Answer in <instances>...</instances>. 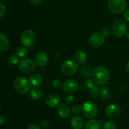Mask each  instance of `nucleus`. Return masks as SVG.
I'll return each mask as SVG.
<instances>
[{
    "label": "nucleus",
    "mask_w": 129,
    "mask_h": 129,
    "mask_svg": "<svg viewBox=\"0 0 129 129\" xmlns=\"http://www.w3.org/2000/svg\"><path fill=\"white\" fill-rule=\"evenodd\" d=\"M92 77L94 82L98 85H104L108 82L110 73L108 70L104 67H98L93 70Z\"/></svg>",
    "instance_id": "obj_1"
},
{
    "label": "nucleus",
    "mask_w": 129,
    "mask_h": 129,
    "mask_svg": "<svg viewBox=\"0 0 129 129\" xmlns=\"http://www.w3.org/2000/svg\"><path fill=\"white\" fill-rule=\"evenodd\" d=\"M14 88L18 93L20 94H27L30 91L31 84L26 78L22 77H18L15 80L13 83Z\"/></svg>",
    "instance_id": "obj_2"
},
{
    "label": "nucleus",
    "mask_w": 129,
    "mask_h": 129,
    "mask_svg": "<svg viewBox=\"0 0 129 129\" xmlns=\"http://www.w3.org/2000/svg\"><path fill=\"white\" fill-rule=\"evenodd\" d=\"M127 29V25L125 22L120 19L115 20L111 27V30L113 34L118 37H122L125 35Z\"/></svg>",
    "instance_id": "obj_3"
},
{
    "label": "nucleus",
    "mask_w": 129,
    "mask_h": 129,
    "mask_svg": "<svg viewBox=\"0 0 129 129\" xmlns=\"http://www.w3.org/2000/svg\"><path fill=\"white\" fill-rule=\"evenodd\" d=\"M108 6L112 13L120 14L125 11L127 2L125 0H108Z\"/></svg>",
    "instance_id": "obj_4"
},
{
    "label": "nucleus",
    "mask_w": 129,
    "mask_h": 129,
    "mask_svg": "<svg viewBox=\"0 0 129 129\" xmlns=\"http://www.w3.org/2000/svg\"><path fill=\"white\" fill-rule=\"evenodd\" d=\"M82 111L84 116L88 118H93L98 112L96 105L91 101H87L84 102L82 106Z\"/></svg>",
    "instance_id": "obj_5"
},
{
    "label": "nucleus",
    "mask_w": 129,
    "mask_h": 129,
    "mask_svg": "<svg viewBox=\"0 0 129 129\" xmlns=\"http://www.w3.org/2000/svg\"><path fill=\"white\" fill-rule=\"evenodd\" d=\"M78 68V64L73 60H66L61 66V72L64 75L72 76L76 72Z\"/></svg>",
    "instance_id": "obj_6"
},
{
    "label": "nucleus",
    "mask_w": 129,
    "mask_h": 129,
    "mask_svg": "<svg viewBox=\"0 0 129 129\" xmlns=\"http://www.w3.org/2000/svg\"><path fill=\"white\" fill-rule=\"evenodd\" d=\"M36 39V34L31 30H25L20 36V42L24 46L28 47L32 45Z\"/></svg>",
    "instance_id": "obj_7"
},
{
    "label": "nucleus",
    "mask_w": 129,
    "mask_h": 129,
    "mask_svg": "<svg viewBox=\"0 0 129 129\" xmlns=\"http://www.w3.org/2000/svg\"><path fill=\"white\" fill-rule=\"evenodd\" d=\"M19 68L24 73H31L35 70V63L31 59H23L19 62Z\"/></svg>",
    "instance_id": "obj_8"
},
{
    "label": "nucleus",
    "mask_w": 129,
    "mask_h": 129,
    "mask_svg": "<svg viewBox=\"0 0 129 129\" xmlns=\"http://www.w3.org/2000/svg\"><path fill=\"white\" fill-rule=\"evenodd\" d=\"M105 40V36L102 32H94L89 37V43L94 48L102 46Z\"/></svg>",
    "instance_id": "obj_9"
},
{
    "label": "nucleus",
    "mask_w": 129,
    "mask_h": 129,
    "mask_svg": "<svg viewBox=\"0 0 129 129\" xmlns=\"http://www.w3.org/2000/svg\"><path fill=\"white\" fill-rule=\"evenodd\" d=\"M121 113V108L118 104H110L105 108V114L108 118H115L118 117Z\"/></svg>",
    "instance_id": "obj_10"
},
{
    "label": "nucleus",
    "mask_w": 129,
    "mask_h": 129,
    "mask_svg": "<svg viewBox=\"0 0 129 129\" xmlns=\"http://www.w3.org/2000/svg\"><path fill=\"white\" fill-rule=\"evenodd\" d=\"M62 88L63 90L67 93L73 94L78 91L79 88V84L75 80H68L63 83Z\"/></svg>",
    "instance_id": "obj_11"
},
{
    "label": "nucleus",
    "mask_w": 129,
    "mask_h": 129,
    "mask_svg": "<svg viewBox=\"0 0 129 129\" xmlns=\"http://www.w3.org/2000/svg\"><path fill=\"white\" fill-rule=\"evenodd\" d=\"M60 97L55 94H52L47 96L45 98V104L49 108H55L59 105Z\"/></svg>",
    "instance_id": "obj_12"
},
{
    "label": "nucleus",
    "mask_w": 129,
    "mask_h": 129,
    "mask_svg": "<svg viewBox=\"0 0 129 129\" xmlns=\"http://www.w3.org/2000/svg\"><path fill=\"white\" fill-rule=\"evenodd\" d=\"M35 64L39 67H44L48 63V56L44 52H39L35 56Z\"/></svg>",
    "instance_id": "obj_13"
},
{
    "label": "nucleus",
    "mask_w": 129,
    "mask_h": 129,
    "mask_svg": "<svg viewBox=\"0 0 129 129\" xmlns=\"http://www.w3.org/2000/svg\"><path fill=\"white\" fill-rule=\"evenodd\" d=\"M71 113L70 108L68 106V104L62 103L58 106L57 113L60 117L62 118H66L69 116Z\"/></svg>",
    "instance_id": "obj_14"
},
{
    "label": "nucleus",
    "mask_w": 129,
    "mask_h": 129,
    "mask_svg": "<svg viewBox=\"0 0 129 129\" xmlns=\"http://www.w3.org/2000/svg\"><path fill=\"white\" fill-rule=\"evenodd\" d=\"M43 81V77L40 73H34L31 75L30 77V83L35 87H39L42 84Z\"/></svg>",
    "instance_id": "obj_15"
},
{
    "label": "nucleus",
    "mask_w": 129,
    "mask_h": 129,
    "mask_svg": "<svg viewBox=\"0 0 129 129\" xmlns=\"http://www.w3.org/2000/svg\"><path fill=\"white\" fill-rule=\"evenodd\" d=\"M70 123L73 129H81L84 125V120L81 116H75L72 118Z\"/></svg>",
    "instance_id": "obj_16"
},
{
    "label": "nucleus",
    "mask_w": 129,
    "mask_h": 129,
    "mask_svg": "<svg viewBox=\"0 0 129 129\" xmlns=\"http://www.w3.org/2000/svg\"><path fill=\"white\" fill-rule=\"evenodd\" d=\"M74 59L78 64H83L87 59V54L83 50H78L74 54Z\"/></svg>",
    "instance_id": "obj_17"
},
{
    "label": "nucleus",
    "mask_w": 129,
    "mask_h": 129,
    "mask_svg": "<svg viewBox=\"0 0 129 129\" xmlns=\"http://www.w3.org/2000/svg\"><path fill=\"white\" fill-rule=\"evenodd\" d=\"M10 47L8 39L4 34H0V52L6 51Z\"/></svg>",
    "instance_id": "obj_18"
},
{
    "label": "nucleus",
    "mask_w": 129,
    "mask_h": 129,
    "mask_svg": "<svg viewBox=\"0 0 129 129\" xmlns=\"http://www.w3.org/2000/svg\"><path fill=\"white\" fill-rule=\"evenodd\" d=\"M30 96L34 100L40 99L43 96V92L38 87H34L30 91Z\"/></svg>",
    "instance_id": "obj_19"
},
{
    "label": "nucleus",
    "mask_w": 129,
    "mask_h": 129,
    "mask_svg": "<svg viewBox=\"0 0 129 129\" xmlns=\"http://www.w3.org/2000/svg\"><path fill=\"white\" fill-rule=\"evenodd\" d=\"M85 128L86 129H101V123L98 120L91 119L87 121Z\"/></svg>",
    "instance_id": "obj_20"
},
{
    "label": "nucleus",
    "mask_w": 129,
    "mask_h": 129,
    "mask_svg": "<svg viewBox=\"0 0 129 129\" xmlns=\"http://www.w3.org/2000/svg\"><path fill=\"white\" fill-rule=\"evenodd\" d=\"M101 97L103 100H108L111 97V92L107 87H103L100 89Z\"/></svg>",
    "instance_id": "obj_21"
},
{
    "label": "nucleus",
    "mask_w": 129,
    "mask_h": 129,
    "mask_svg": "<svg viewBox=\"0 0 129 129\" xmlns=\"http://www.w3.org/2000/svg\"><path fill=\"white\" fill-rule=\"evenodd\" d=\"M28 49L25 48V47H19L16 49L15 54L17 56L18 58H24L28 54Z\"/></svg>",
    "instance_id": "obj_22"
},
{
    "label": "nucleus",
    "mask_w": 129,
    "mask_h": 129,
    "mask_svg": "<svg viewBox=\"0 0 129 129\" xmlns=\"http://www.w3.org/2000/svg\"><path fill=\"white\" fill-rule=\"evenodd\" d=\"M103 129H116L117 124L113 120H107L103 123Z\"/></svg>",
    "instance_id": "obj_23"
},
{
    "label": "nucleus",
    "mask_w": 129,
    "mask_h": 129,
    "mask_svg": "<svg viewBox=\"0 0 129 129\" xmlns=\"http://www.w3.org/2000/svg\"><path fill=\"white\" fill-rule=\"evenodd\" d=\"M8 62L11 64L15 65L19 62V58L16 54H11L8 58Z\"/></svg>",
    "instance_id": "obj_24"
},
{
    "label": "nucleus",
    "mask_w": 129,
    "mask_h": 129,
    "mask_svg": "<svg viewBox=\"0 0 129 129\" xmlns=\"http://www.w3.org/2000/svg\"><path fill=\"white\" fill-rule=\"evenodd\" d=\"M52 87L55 89H60V87H62L63 83H62L61 81L60 80H55L53 81L52 82Z\"/></svg>",
    "instance_id": "obj_25"
},
{
    "label": "nucleus",
    "mask_w": 129,
    "mask_h": 129,
    "mask_svg": "<svg viewBox=\"0 0 129 129\" xmlns=\"http://www.w3.org/2000/svg\"><path fill=\"white\" fill-rule=\"evenodd\" d=\"M82 111V107L79 104L74 105L72 108V111L74 114H79Z\"/></svg>",
    "instance_id": "obj_26"
},
{
    "label": "nucleus",
    "mask_w": 129,
    "mask_h": 129,
    "mask_svg": "<svg viewBox=\"0 0 129 129\" xmlns=\"http://www.w3.org/2000/svg\"><path fill=\"white\" fill-rule=\"evenodd\" d=\"M6 6H5V5L3 3L0 2V18L5 16V14H6Z\"/></svg>",
    "instance_id": "obj_27"
},
{
    "label": "nucleus",
    "mask_w": 129,
    "mask_h": 129,
    "mask_svg": "<svg viewBox=\"0 0 129 129\" xmlns=\"http://www.w3.org/2000/svg\"><path fill=\"white\" fill-rule=\"evenodd\" d=\"M74 97L73 95H68L65 97V101L66 104H71L74 102Z\"/></svg>",
    "instance_id": "obj_28"
},
{
    "label": "nucleus",
    "mask_w": 129,
    "mask_h": 129,
    "mask_svg": "<svg viewBox=\"0 0 129 129\" xmlns=\"http://www.w3.org/2000/svg\"><path fill=\"white\" fill-rule=\"evenodd\" d=\"M85 83H86V85L87 87L89 88V89H91L93 88V87H94V86H95L94 84V82L89 79L87 80L86 81Z\"/></svg>",
    "instance_id": "obj_29"
},
{
    "label": "nucleus",
    "mask_w": 129,
    "mask_h": 129,
    "mask_svg": "<svg viewBox=\"0 0 129 129\" xmlns=\"http://www.w3.org/2000/svg\"><path fill=\"white\" fill-rule=\"evenodd\" d=\"M28 1L34 5H39L42 3L44 0H28Z\"/></svg>",
    "instance_id": "obj_30"
},
{
    "label": "nucleus",
    "mask_w": 129,
    "mask_h": 129,
    "mask_svg": "<svg viewBox=\"0 0 129 129\" xmlns=\"http://www.w3.org/2000/svg\"><path fill=\"white\" fill-rule=\"evenodd\" d=\"M40 126L43 128H47L49 126V121H47V120H43L41 123H40Z\"/></svg>",
    "instance_id": "obj_31"
},
{
    "label": "nucleus",
    "mask_w": 129,
    "mask_h": 129,
    "mask_svg": "<svg viewBox=\"0 0 129 129\" xmlns=\"http://www.w3.org/2000/svg\"><path fill=\"white\" fill-rule=\"evenodd\" d=\"M123 18L126 21L129 22V10H127L123 13Z\"/></svg>",
    "instance_id": "obj_32"
},
{
    "label": "nucleus",
    "mask_w": 129,
    "mask_h": 129,
    "mask_svg": "<svg viewBox=\"0 0 129 129\" xmlns=\"http://www.w3.org/2000/svg\"><path fill=\"white\" fill-rule=\"evenodd\" d=\"M28 129H40V126H39V125H37V124L33 123L28 126Z\"/></svg>",
    "instance_id": "obj_33"
},
{
    "label": "nucleus",
    "mask_w": 129,
    "mask_h": 129,
    "mask_svg": "<svg viewBox=\"0 0 129 129\" xmlns=\"http://www.w3.org/2000/svg\"><path fill=\"white\" fill-rule=\"evenodd\" d=\"M5 120H5V116H3V115H0V125H3V124L5 122Z\"/></svg>",
    "instance_id": "obj_34"
},
{
    "label": "nucleus",
    "mask_w": 129,
    "mask_h": 129,
    "mask_svg": "<svg viewBox=\"0 0 129 129\" xmlns=\"http://www.w3.org/2000/svg\"><path fill=\"white\" fill-rule=\"evenodd\" d=\"M125 69H126V70H127V72H128V73H129V61L128 62H127V64H126Z\"/></svg>",
    "instance_id": "obj_35"
},
{
    "label": "nucleus",
    "mask_w": 129,
    "mask_h": 129,
    "mask_svg": "<svg viewBox=\"0 0 129 129\" xmlns=\"http://www.w3.org/2000/svg\"><path fill=\"white\" fill-rule=\"evenodd\" d=\"M125 36H126V37H127V39H128V40H129V31L128 32L126 33Z\"/></svg>",
    "instance_id": "obj_36"
},
{
    "label": "nucleus",
    "mask_w": 129,
    "mask_h": 129,
    "mask_svg": "<svg viewBox=\"0 0 129 129\" xmlns=\"http://www.w3.org/2000/svg\"><path fill=\"white\" fill-rule=\"evenodd\" d=\"M1 104H0V110H1Z\"/></svg>",
    "instance_id": "obj_37"
}]
</instances>
